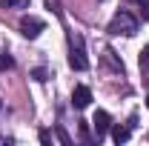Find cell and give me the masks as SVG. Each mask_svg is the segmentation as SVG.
<instances>
[{
	"label": "cell",
	"mask_w": 149,
	"mask_h": 146,
	"mask_svg": "<svg viewBox=\"0 0 149 146\" xmlns=\"http://www.w3.org/2000/svg\"><path fill=\"white\" fill-rule=\"evenodd\" d=\"M92 126H95V135H97V140L106 135L112 129V117H109V112H103V109H97L95 112V117H92Z\"/></svg>",
	"instance_id": "277c9868"
},
{
	"label": "cell",
	"mask_w": 149,
	"mask_h": 146,
	"mask_svg": "<svg viewBox=\"0 0 149 146\" xmlns=\"http://www.w3.org/2000/svg\"><path fill=\"white\" fill-rule=\"evenodd\" d=\"M43 29H46V23H43L40 17H32V15H29V17H23V20H20V35H23V37H29V40H35V37L40 35Z\"/></svg>",
	"instance_id": "3957f363"
},
{
	"label": "cell",
	"mask_w": 149,
	"mask_h": 146,
	"mask_svg": "<svg viewBox=\"0 0 149 146\" xmlns=\"http://www.w3.org/2000/svg\"><path fill=\"white\" fill-rule=\"evenodd\" d=\"M32 77H35V80H40V83H43V80H49V69H43V66H37L35 72H32Z\"/></svg>",
	"instance_id": "30bf717a"
},
{
	"label": "cell",
	"mask_w": 149,
	"mask_h": 146,
	"mask_svg": "<svg viewBox=\"0 0 149 146\" xmlns=\"http://www.w3.org/2000/svg\"><path fill=\"white\" fill-rule=\"evenodd\" d=\"M46 9H52V12H60V9H57V0H46Z\"/></svg>",
	"instance_id": "5bb4252c"
},
{
	"label": "cell",
	"mask_w": 149,
	"mask_h": 146,
	"mask_svg": "<svg viewBox=\"0 0 149 146\" xmlns=\"http://www.w3.org/2000/svg\"><path fill=\"white\" fill-rule=\"evenodd\" d=\"M6 9H26L29 6V0H0Z\"/></svg>",
	"instance_id": "9c48e42d"
},
{
	"label": "cell",
	"mask_w": 149,
	"mask_h": 146,
	"mask_svg": "<svg viewBox=\"0 0 149 146\" xmlns=\"http://www.w3.org/2000/svg\"><path fill=\"white\" fill-rule=\"evenodd\" d=\"M72 103L77 106V109H86V106L92 103V89H89V86H74V92H72Z\"/></svg>",
	"instance_id": "5b68a950"
},
{
	"label": "cell",
	"mask_w": 149,
	"mask_h": 146,
	"mask_svg": "<svg viewBox=\"0 0 149 146\" xmlns=\"http://www.w3.org/2000/svg\"><path fill=\"white\" fill-rule=\"evenodd\" d=\"M146 106H149V97H146Z\"/></svg>",
	"instance_id": "9a60e30c"
},
{
	"label": "cell",
	"mask_w": 149,
	"mask_h": 146,
	"mask_svg": "<svg viewBox=\"0 0 149 146\" xmlns=\"http://www.w3.org/2000/svg\"><path fill=\"white\" fill-rule=\"evenodd\" d=\"M141 69L149 74V46H143V52H141Z\"/></svg>",
	"instance_id": "8fae6325"
},
{
	"label": "cell",
	"mask_w": 149,
	"mask_h": 146,
	"mask_svg": "<svg viewBox=\"0 0 149 146\" xmlns=\"http://www.w3.org/2000/svg\"><path fill=\"white\" fill-rule=\"evenodd\" d=\"M109 32L112 35H123V37H135L138 35V20L132 17L129 12H118L109 23Z\"/></svg>",
	"instance_id": "7a4b0ae2"
},
{
	"label": "cell",
	"mask_w": 149,
	"mask_h": 146,
	"mask_svg": "<svg viewBox=\"0 0 149 146\" xmlns=\"http://www.w3.org/2000/svg\"><path fill=\"white\" fill-rule=\"evenodd\" d=\"M109 132H112V140H115V143H126L129 135H132V126H120V123H115Z\"/></svg>",
	"instance_id": "8992f818"
},
{
	"label": "cell",
	"mask_w": 149,
	"mask_h": 146,
	"mask_svg": "<svg viewBox=\"0 0 149 146\" xmlns=\"http://www.w3.org/2000/svg\"><path fill=\"white\" fill-rule=\"evenodd\" d=\"M103 57L109 60V66L115 69V72H120V74H123V63H120V60H115V52H112V49H106V52H103Z\"/></svg>",
	"instance_id": "52a82bcc"
},
{
	"label": "cell",
	"mask_w": 149,
	"mask_h": 146,
	"mask_svg": "<svg viewBox=\"0 0 149 146\" xmlns=\"http://www.w3.org/2000/svg\"><path fill=\"white\" fill-rule=\"evenodd\" d=\"M57 138H60V143H66V146L72 143V140H69V135H66V132H63L60 126H57Z\"/></svg>",
	"instance_id": "4fadbf2b"
},
{
	"label": "cell",
	"mask_w": 149,
	"mask_h": 146,
	"mask_svg": "<svg viewBox=\"0 0 149 146\" xmlns=\"http://www.w3.org/2000/svg\"><path fill=\"white\" fill-rule=\"evenodd\" d=\"M135 3H138V9H141L143 20H149V0H135Z\"/></svg>",
	"instance_id": "7c38bea8"
},
{
	"label": "cell",
	"mask_w": 149,
	"mask_h": 146,
	"mask_svg": "<svg viewBox=\"0 0 149 146\" xmlns=\"http://www.w3.org/2000/svg\"><path fill=\"white\" fill-rule=\"evenodd\" d=\"M3 69H15V57L6 55V52H0V72Z\"/></svg>",
	"instance_id": "ba28073f"
},
{
	"label": "cell",
	"mask_w": 149,
	"mask_h": 146,
	"mask_svg": "<svg viewBox=\"0 0 149 146\" xmlns=\"http://www.w3.org/2000/svg\"><path fill=\"white\" fill-rule=\"evenodd\" d=\"M69 66L74 72H86L89 69V57H86V49H83V37L80 35H69Z\"/></svg>",
	"instance_id": "6da1fadb"
}]
</instances>
